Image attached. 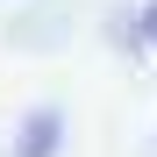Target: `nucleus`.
Here are the masks:
<instances>
[{
	"mask_svg": "<svg viewBox=\"0 0 157 157\" xmlns=\"http://www.w3.org/2000/svg\"><path fill=\"white\" fill-rule=\"evenodd\" d=\"M143 36H150V50H157V0L143 7Z\"/></svg>",
	"mask_w": 157,
	"mask_h": 157,
	"instance_id": "nucleus-1",
	"label": "nucleus"
}]
</instances>
